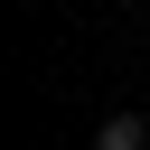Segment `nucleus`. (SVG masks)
Returning <instances> with one entry per match:
<instances>
[{"label":"nucleus","instance_id":"f257e3e1","mask_svg":"<svg viewBox=\"0 0 150 150\" xmlns=\"http://www.w3.org/2000/svg\"><path fill=\"white\" fill-rule=\"evenodd\" d=\"M94 150H150V122H141V112H103Z\"/></svg>","mask_w":150,"mask_h":150}]
</instances>
